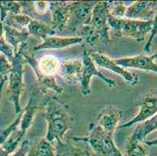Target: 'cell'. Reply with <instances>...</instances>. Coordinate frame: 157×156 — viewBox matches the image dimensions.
I'll return each instance as SVG.
<instances>
[{
  "mask_svg": "<svg viewBox=\"0 0 157 156\" xmlns=\"http://www.w3.org/2000/svg\"><path fill=\"white\" fill-rule=\"evenodd\" d=\"M44 116L47 121L45 138L49 142L63 140L66 133L73 128L74 119L68 112V106L56 97H50L45 102Z\"/></svg>",
  "mask_w": 157,
  "mask_h": 156,
  "instance_id": "obj_1",
  "label": "cell"
},
{
  "mask_svg": "<svg viewBox=\"0 0 157 156\" xmlns=\"http://www.w3.org/2000/svg\"><path fill=\"white\" fill-rule=\"evenodd\" d=\"M28 46V42L25 43L14 53V57L11 61V70L7 76V80L9 81L8 93L10 98L13 104L15 112L17 115L22 111L21 96L24 90V64L25 61L23 57L22 51Z\"/></svg>",
  "mask_w": 157,
  "mask_h": 156,
  "instance_id": "obj_2",
  "label": "cell"
},
{
  "mask_svg": "<svg viewBox=\"0 0 157 156\" xmlns=\"http://www.w3.org/2000/svg\"><path fill=\"white\" fill-rule=\"evenodd\" d=\"M156 17L150 21H135L127 18H118L109 14L107 18V24L118 36L129 37L138 41H143L149 34Z\"/></svg>",
  "mask_w": 157,
  "mask_h": 156,
  "instance_id": "obj_3",
  "label": "cell"
},
{
  "mask_svg": "<svg viewBox=\"0 0 157 156\" xmlns=\"http://www.w3.org/2000/svg\"><path fill=\"white\" fill-rule=\"evenodd\" d=\"M73 141L88 144L100 156H123L114 144L112 134L105 132L95 123L89 124V134L86 137H75Z\"/></svg>",
  "mask_w": 157,
  "mask_h": 156,
  "instance_id": "obj_4",
  "label": "cell"
},
{
  "mask_svg": "<svg viewBox=\"0 0 157 156\" xmlns=\"http://www.w3.org/2000/svg\"><path fill=\"white\" fill-rule=\"evenodd\" d=\"M96 2L78 1L70 2V14L67 29L77 32L85 25L91 24L92 10Z\"/></svg>",
  "mask_w": 157,
  "mask_h": 156,
  "instance_id": "obj_5",
  "label": "cell"
},
{
  "mask_svg": "<svg viewBox=\"0 0 157 156\" xmlns=\"http://www.w3.org/2000/svg\"><path fill=\"white\" fill-rule=\"evenodd\" d=\"M81 61H82V73L79 83L81 84V94L83 96H88L92 93L90 84L92 77H98V78H100L109 88H113L115 86V82L113 80L106 77L97 70L95 63L92 61L88 53V51H87L86 49L83 50Z\"/></svg>",
  "mask_w": 157,
  "mask_h": 156,
  "instance_id": "obj_6",
  "label": "cell"
},
{
  "mask_svg": "<svg viewBox=\"0 0 157 156\" xmlns=\"http://www.w3.org/2000/svg\"><path fill=\"white\" fill-rule=\"evenodd\" d=\"M109 14V2H96L92 10L90 24L98 31L99 41L102 44L111 42L109 34V27L107 24V18Z\"/></svg>",
  "mask_w": 157,
  "mask_h": 156,
  "instance_id": "obj_7",
  "label": "cell"
},
{
  "mask_svg": "<svg viewBox=\"0 0 157 156\" xmlns=\"http://www.w3.org/2000/svg\"><path fill=\"white\" fill-rule=\"evenodd\" d=\"M156 53L151 55H139L136 56L124 57L113 59L114 63L122 68H134L156 74L157 65L155 63Z\"/></svg>",
  "mask_w": 157,
  "mask_h": 156,
  "instance_id": "obj_8",
  "label": "cell"
},
{
  "mask_svg": "<svg viewBox=\"0 0 157 156\" xmlns=\"http://www.w3.org/2000/svg\"><path fill=\"white\" fill-rule=\"evenodd\" d=\"M156 2L137 1L127 7L124 18L135 21H150L156 17Z\"/></svg>",
  "mask_w": 157,
  "mask_h": 156,
  "instance_id": "obj_9",
  "label": "cell"
},
{
  "mask_svg": "<svg viewBox=\"0 0 157 156\" xmlns=\"http://www.w3.org/2000/svg\"><path fill=\"white\" fill-rule=\"evenodd\" d=\"M22 55L24 60L27 61L31 65V68L33 69V70L35 72V75L37 77V79H38V82H39L42 89L45 90V91H49L50 90V91L56 92V94H62L63 92V88L58 84L55 77L45 76L40 72L38 68V65H37L38 61L35 59V54L28 51V47L23 50Z\"/></svg>",
  "mask_w": 157,
  "mask_h": 156,
  "instance_id": "obj_10",
  "label": "cell"
},
{
  "mask_svg": "<svg viewBox=\"0 0 157 156\" xmlns=\"http://www.w3.org/2000/svg\"><path fill=\"white\" fill-rule=\"evenodd\" d=\"M88 53H89L90 57L92 58V61L99 67L118 74L128 84H135L136 83H138V78L136 76L133 75L131 73L126 70L125 69L117 65L114 63L113 59H110L107 55L100 53V52H95V51H88Z\"/></svg>",
  "mask_w": 157,
  "mask_h": 156,
  "instance_id": "obj_11",
  "label": "cell"
},
{
  "mask_svg": "<svg viewBox=\"0 0 157 156\" xmlns=\"http://www.w3.org/2000/svg\"><path fill=\"white\" fill-rule=\"evenodd\" d=\"M51 12L50 28L56 32H61L67 29L70 14V2H49Z\"/></svg>",
  "mask_w": 157,
  "mask_h": 156,
  "instance_id": "obj_12",
  "label": "cell"
},
{
  "mask_svg": "<svg viewBox=\"0 0 157 156\" xmlns=\"http://www.w3.org/2000/svg\"><path fill=\"white\" fill-rule=\"evenodd\" d=\"M123 112L121 108L112 105L105 106L98 115L95 124L103 130L105 132L113 135L115 130L117 128L118 123L122 118Z\"/></svg>",
  "mask_w": 157,
  "mask_h": 156,
  "instance_id": "obj_13",
  "label": "cell"
},
{
  "mask_svg": "<svg viewBox=\"0 0 157 156\" xmlns=\"http://www.w3.org/2000/svg\"><path fill=\"white\" fill-rule=\"evenodd\" d=\"M156 95H152V96L149 95V96L145 97L143 101L138 104L139 112H138V115L135 116L132 120H129L128 122L120 125L119 127H117V128H128L135 124L142 123L148 119L152 118V116L156 115Z\"/></svg>",
  "mask_w": 157,
  "mask_h": 156,
  "instance_id": "obj_14",
  "label": "cell"
},
{
  "mask_svg": "<svg viewBox=\"0 0 157 156\" xmlns=\"http://www.w3.org/2000/svg\"><path fill=\"white\" fill-rule=\"evenodd\" d=\"M79 37H59L52 35L42 39V42L33 48L34 51L43 49H61L82 42Z\"/></svg>",
  "mask_w": 157,
  "mask_h": 156,
  "instance_id": "obj_15",
  "label": "cell"
},
{
  "mask_svg": "<svg viewBox=\"0 0 157 156\" xmlns=\"http://www.w3.org/2000/svg\"><path fill=\"white\" fill-rule=\"evenodd\" d=\"M82 73L81 59H72L63 61L60 63L58 74L65 81L71 84L80 82Z\"/></svg>",
  "mask_w": 157,
  "mask_h": 156,
  "instance_id": "obj_16",
  "label": "cell"
},
{
  "mask_svg": "<svg viewBox=\"0 0 157 156\" xmlns=\"http://www.w3.org/2000/svg\"><path fill=\"white\" fill-rule=\"evenodd\" d=\"M3 35L6 41L13 49L16 53L20 47L25 43L28 42L29 34L26 31H21L16 28L10 27L3 24Z\"/></svg>",
  "mask_w": 157,
  "mask_h": 156,
  "instance_id": "obj_17",
  "label": "cell"
},
{
  "mask_svg": "<svg viewBox=\"0 0 157 156\" xmlns=\"http://www.w3.org/2000/svg\"><path fill=\"white\" fill-rule=\"evenodd\" d=\"M157 129V116L156 115L152 116V118L148 119L142 123H139L136 128L135 129L134 132L131 134L129 141H137L139 142L146 143L145 138L148 134L152 131H156Z\"/></svg>",
  "mask_w": 157,
  "mask_h": 156,
  "instance_id": "obj_18",
  "label": "cell"
},
{
  "mask_svg": "<svg viewBox=\"0 0 157 156\" xmlns=\"http://www.w3.org/2000/svg\"><path fill=\"white\" fill-rule=\"evenodd\" d=\"M24 30L29 34V35L41 38L42 39L56 34V32L50 28V26L34 20L31 17H30L28 21Z\"/></svg>",
  "mask_w": 157,
  "mask_h": 156,
  "instance_id": "obj_19",
  "label": "cell"
},
{
  "mask_svg": "<svg viewBox=\"0 0 157 156\" xmlns=\"http://www.w3.org/2000/svg\"><path fill=\"white\" fill-rule=\"evenodd\" d=\"M61 62L57 57L52 55H44L37 63L39 71L48 77H54L58 74Z\"/></svg>",
  "mask_w": 157,
  "mask_h": 156,
  "instance_id": "obj_20",
  "label": "cell"
},
{
  "mask_svg": "<svg viewBox=\"0 0 157 156\" xmlns=\"http://www.w3.org/2000/svg\"><path fill=\"white\" fill-rule=\"evenodd\" d=\"M55 156H91L88 152L76 145H74L70 141H63V140L56 141Z\"/></svg>",
  "mask_w": 157,
  "mask_h": 156,
  "instance_id": "obj_21",
  "label": "cell"
},
{
  "mask_svg": "<svg viewBox=\"0 0 157 156\" xmlns=\"http://www.w3.org/2000/svg\"><path fill=\"white\" fill-rule=\"evenodd\" d=\"M55 148L45 138L30 147L27 156H55Z\"/></svg>",
  "mask_w": 157,
  "mask_h": 156,
  "instance_id": "obj_22",
  "label": "cell"
},
{
  "mask_svg": "<svg viewBox=\"0 0 157 156\" xmlns=\"http://www.w3.org/2000/svg\"><path fill=\"white\" fill-rule=\"evenodd\" d=\"M77 33L78 35V37L81 38L82 41H85L90 46L93 47L98 43L100 42L98 31L91 24L81 27L77 31Z\"/></svg>",
  "mask_w": 157,
  "mask_h": 156,
  "instance_id": "obj_23",
  "label": "cell"
},
{
  "mask_svg": "<svg viewBox=\"0 0 157 156\" xmlns=\"http://www.w3.org/2000/svg\"><path fill=\"white\" fill-rule=\"evenodd\" d=\"M20 2L14 1H0V21L3 23L4 20L10 15H17L21 13Z\"/></svg>",
  "mask_w": 157,
  "mask_h": 156,
  "instance_id": "obj_24",
  "label": "cell"
},
{
  "mask_svg": "<svg viewBox=\"0 0 157 156\" xmlns=\"http://www.w3.org/2000/svg\"><path fill=\"white\" fill-rule=\"evenodd\" d=\"M126 151L127 156H148L144 144L137 141H128Z\"/></svg>",
  "mask_w": 157,
  "mask_h": 156,
  "instance_id": "obj_25",
  "label": "cell"
},
{
  "mask_svg": "<svg viewBox=\"0 0 157 156\" xmlns=\"http://www.w3.org/2000/svg\"><path fill=\"white\" fill-rule=\"evenodd\" d=\"M21 117H22V111L18 114L17 117L15 119L13 122H12L10 125L8 126L6 128L4 129L3 131L0 132V145L3 144L6 140L9 137V136L18 128L20 124H21Z\"/></svg>",
  "mask_w": 157,
  "mask_h": 156,
  "instance_id": "obj_26",
  "label": "cell"
},
{
  "mask_svg": "<svg viewBox=\"0 0 157 156\" xmlns=\"http://www.w3.org/2000/svg\"><path fill=\"white\" fill-rule=\"evenodd\" d=\"M127 7L122 2H109V13L113 17L123 18L124 17Z\"/></svg>",
  "mask_w": 157,
  "mask_h": 156,
  "instance_id": "obj_27",
  "label": "cell"
},
{
  "mask_svg": "<svg viewBox=\"0 0 157 156\" xmlns=\"http://www.w3.org/2000/svg\"><path fill=\"white\" fill-rule=\"evenodd\" d=\"M11 70V63L2 53H0V77H7Z\"/></svg>",
  "mask_w": 157,
  "mask_h": 156,
  "instance_id": "obj_28",
  "label": "cell"
},
{
  "mask_svg": "<svg viewBox=\"0 0 157 156\" xmlns=\"http://www.w3.org/2000/svg\"><path fill=\"white\" fill-rule=\"evenodd\" d=\"M31 147L30 141L28 140L23 141L18 148L10 156H27L28 151Z\"/></svg>",
  "mask_w": 157,
  "mask_h": 156,
  "instance_id": "obj_29",
  "label": "cell"
},
{
  "mask_svg": "<svg viewBox=\"0 0 157 156\" xmlns=\"http://www.w3.org/2000/svg\"><path fill=\"white\" fill-rule=\"evenodd\" d=\"M31 5L38 14H44L49 10L48 2H31Z\"/></svg>",
  "mask_w": 157,
  "mask_h": 156,
  "instance_id": "obj_30",
  "label": "cell"
},
{
  "mask_svg": "<svg viewBox=\"0 0 157 156\" xmlns=\"http://www.w3.org/2000/svg\"><path fill=\"white\" fill-rule=\"evenodd\" d=\"M155 34H156V21L154 22L153 26H152V29H151V31L149 32V35L150 36H149V38H148L145 47H144V51H145L147 53L150 51V47L152 45V43L153 41L154 37L155 36Z\"/></svg>",
  "mask_w": 157,
  "mask_h": 156,
  "instance_id": "obj_31",
  "label": "cell"
},
{
  "mask_svg": "<svg viewBox=\"0 0 157 156\" xmlns=\"http://www.w3.org/2000/svg\"><path fill=\"white\" fill-rule=\"evenodd\" d=\"M6 81H7V77H1V78H0V99H1V96H2V88H3L4 84H5V82Z\"/></svg>",
  "mask_w": 157,
  "mask_h": 156,
  "instance_id": "obj_32",
  "label": "cell"
},
{
  "mask_svg": "<svg viewBox=\"0 0 157 156\" xmlns=\"http://www.w3.org/2000/svg\"><path fill=\"white\" fill-rule=\"evenodd\" d=\"M11 154H9V153L7 152L6 150H4L3 148L0 146V156H10Z\"/></svg>",
  "mask_w": 157,
  "mask_h": 156,
  "instance_id": "obj_33",
  "label": "cell"
}]
</instances>
